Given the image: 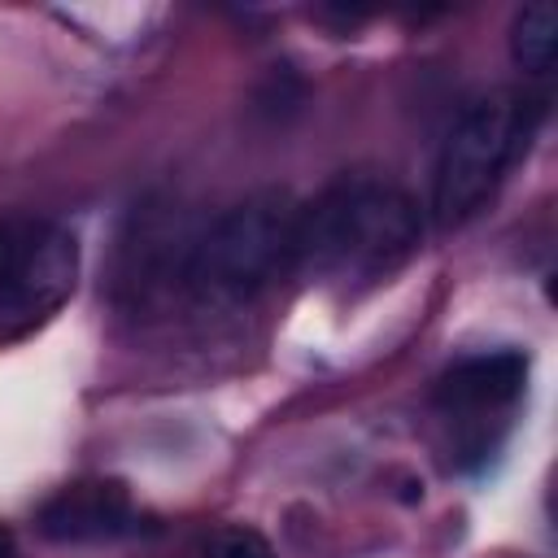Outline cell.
Listing matches in <instances>:
<instances>
[{
	"mask_svg": "<svg viewBox=\"0 0 558 558\" xmlns=\"http://www.w3.org/2000/svg\"><path fill=\"white\" fill-rule=\"evenodd\" d=\"M423 235L410 192L379 179H344L296 209L292 266L323 283H371L397 270Z\"/></svg>",
	"mask_w": 558,
	"mask_h": 558,
	"instance_id": "6da1fadb",
	"label": "cell"
},
{
	"mask_svg": "<svg viewBox=\"0 0 558 558\" xmlns=\"http://www.w3.org/2000/svg\"><path fill=\"white\" fill-rule=\"evenodd\" d=\"M296 209L288 192H253L231 205L183 257V283L205 305H244L266 292L279 270L292 266V222Z\"/></svg>",
	"mask_w": 558,
	"mask_h": 558,
	"instance_id": "7a4b0ae2",
	"label": "cell"
},
{
	"mask_svg": "<svg viewBox=\"0 0 558 558\" xmlns=\"http://www.w3.org/2000/svg\"><path fill=\"white\" fill-rule=\"evenodd\" d=\"M536 118H541V100L514 92H488L458 113L432 179L436 227H462L493 196L497 179L519 157V144L532 135Z\"/></svg>",
	"mask_w": 558,
	"mask_h": 558,
	"instance_id": "3957f363",
	"label": "cell"
},
{
	"mask_svg": "<svg viewBox=\"0 0 558 558\" xmlns=\"http://www.w3.org/2000/svg\"><path fill=\"white\" fill-rule=\"evenodd\" d=\"M78 279V240L61 222H39L17 275L0 292V336H22L65 305Z\"/></svg>",
	"mask_w": 558,
	"mask_h": 558,
	"instance_id": "277c9868",
	"label": "cell"
},
{
	"mask_svg": "<svg viewBox=\"0 0 558 558\" xmlns=\"http://www.w3.org/2000/svg\"><path fill=\"white\" fill-rule=\"evenodd\" d=\"M39 536L57 545H83V541H113L135 527V501L122 480L92 475L57 488L39 514H35Z\"/></svg>",
	"mask_w": 558,
	"mask_h": 558,
	"instance_id": "5b68a950",
	"label": "cell"
},
{
	"mask_svg": "<svg viewBox=\"0 0 558 558\" xmlns=\"http://www.w3.org/2000/svg\"><path fill=\"white\" fill-rule=\"evenodd\" d=\"M527 384V357L514 349L462 357L436 379V405L445 414H488L510 405Z\"/></svg>",
	"mask_w": 558,
	"mask_h": 558,
	"instance_id": "8992f818",
	"label": "cell"
},
{
	"mask_svg": "<svg viewBox=\"0 0 558 558\" xmlns=\"http://www.w3.org/2000/svg\"><path fill=\"white\" fill-rule=\"evenodd\" d=\"M554 48H558V13H554V4L536 0V4L519 9L514 26H510L514 65L527 70V74H545L554 65Z\"/></svg>",
	"mask_w": 558,
	"mask_h": 558,
	"instance_id": "52a82bcc",
	"label": "cell"
},
{
	"mask_svg": "<svg viewBox=\"0 0 558 558\" xmlns=\"http://www.w3.org/2000/svg\"><path fill=\"white\" fill-rule=\"evenodd\" d=\"M201 558H275V549H270V541H266L257 527L227 523V527L209 532Z\"/></svg>",
	"mask_w": 558,
	"mask_h": 558,
	"instance_id": "ba28073f",
	"label": "cell"
},
{
	"mask_svg": "<svg viewBox=\"0 0 558 558\" xmlns=\"http://www.w3.org/2000/svg\"><path fill=\"white\" fill-rule=\"evenodd\" d=\"M44 218H0V292L9 288V279L17 275L35 231H39Z\"/></svg>",
	"mask_w": 558,
	"mask_h": 558,
	"instance_id": "9c48e42d",
	"label": "cell"
},
{
	"mask_svg": "<svg viewBox=\"0 0 558 558\" xmlns=\"http://www.w3.org/2000/svg\"><path fill=\"white\" fill-rule=\"evenodd\" d=\"M0 558H17V536L0 523Z\"/></svg>",
	"mask_w": 558,
	"mask_h": 558,
	"instance_id": "30bf717a",
	"label": "cell"
}]
</instances>
